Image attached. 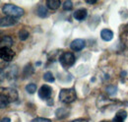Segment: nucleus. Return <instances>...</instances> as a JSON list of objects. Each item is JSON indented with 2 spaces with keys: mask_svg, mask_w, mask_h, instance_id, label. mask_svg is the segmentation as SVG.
Listing matches in <instances>:
<instances>
[{
  "mask_svg": "<svg viewBox=\"0 0 128 122\" xmlns=\"http://www.w3.org/2000/svg\"><path fill=\"white\" fill-rule=\"evenodd\" d=\"M19 98L18 92L13 88H2L1 94H0V100H1V108H4L8 104L16 102Z\"/></svg>",
  "mask_w": 128,
  "mask_h": 122,
  "instance_id": "f257e3e1",
  "label": "nucleus"
},
{
  "mask_svg": "<svg viewBox=\"0 0 128 122\" xmlns=\"http://www.w3.org/2000/svg\"><path fill=\"white\" fill-rule=\"evenodd\" d=\"M2 11L9 17H12V18H19V17H22L24 15L25 11L23 8L16 6L14 4H5L3 5L2 7Z\"/></svg>",
  "mask_w": 128,
  "mask_h": 122,
  "instance_id": "f03ea898",
  "label": "nucleus"
},
{
  "mask_svg": "<svg viewBox=\"0 0 128 122\" xmlns=\"http://www.w3.org/2000/svg\"><path fill=\"white\" fill-rule=\"evenodd\" d=\"M77 98L75 89H62L59 92V100L63 104H71Z\"/></svg>",
  "mask_w": 128,
  "mask_h": 122,
  "instance_id": "7ed1b4c3",
  "label": "nucleus"
},
{
  "mask_svg": "<svg viewBox=\"0 0 128 122\" xmlns=\"http://www.w3.org/2000/svg\"><path fill=\"white\" fill-rule=\"evenodd\" d=\"M75 60H76L75 55L72 52H64L63 54H61V56L59 58V62L64 68L71 67L75 63Z\"/></svg>",
  "mask_w": 128,
  "mask_h": 122,
  "instance_id": "20e7f679",
  "label": "nucleus"
},
{
  "mask_svg": "<svg viewBox=\"0 0 128 122\" xmlns=\"http://www.w3.org/2000/svg\"><path fill=\"white\" fill-rule=\"evenodd\" d=\"M0 56H1L2 60L10 62L15 57V52L9 47H1L0 48Z\"/></svg>",
  "mask_w": 128,
  "mask_h": 122,
  "instance_id": "39448f33",
  "label": "nucleus"
},
{
  "mask_svg": "<svg viewBox=\"0 0 128 122\" xmlns=\"http://www.w3.org/2000/svg\"><path fill=\"white\" fill-rule=\"evenodd\" d=\"M51 94H52V89L48 85L42 86V88L38 90V96L42 100H48L51 96Z\"/></svg>",
  "mask_w": 128,
  "mask_h": 122,
  "instance_id": "423d86ee",
  "label": "nucleus"
},
{
  "mask_svg": "<svg viewBox=\"0 0 128 122\" xmlns=\"http://www.w3.org/2000/svg\"><path fill=\"white\" fill-rule=\"evenodd\" d=\"M86 46V42L82 38H77V40H74L71 44H70V48L74 51H80L82 50Z\"/></svg>",
  "mask_w": 128,
  "mask_h": 122,
  "instance_id": "0eeeda50",
  "label": "nucleus"
},
{
  "mask_svg": "<svg viewBox=\"0 0 128 122\" xmlns=\"http://www.w3.org/2000/svg\"><path fill=\"white\" fill-rule=\"evenodd\" d=\"M16 20L15 18H12V17H9V16H6V17H3L1 18V21H0V25L2 28L4 27H11V26H14L16 24Z\"/></svg>",
  "mask_w": 128,
  "mask_h": 122,
  "instance_id": "6e6552de",
  "label": "nucleus"
},
{
  "mask_svg": "<svg viewBox=\"0 0 128 122\" xmlns=\"http://www.w3.org/2000/svg\"><path fill=\"white\" fill-rule=\"evenodd\" d=\"M126 117H127V112L122 109V110H119L115 114V116L112 119V122H124V120L126 119Z\"/></svg>",
  "mask_w": 128,
  "mask_h": 122,
  "instance_id": "1a4fd4ad",
  "label": "nucleus"
},
{
  "mask_svg": "<svg viewBox=\"0 0 128 122\" xmlns=\"http://www.w3.org/2000/svg\"><path fill=\"white\" fill-rule=\"evenodd\" d=\"M100 38L104 42H110L113 38V32L108 29H104L100 32Z\"/></svg>",
  "mask_w": 128,
  "mask_h": 122,
  "instance_id": "9d476101",
  "label": "nucleus"
},
{
  "mask_svg": "<svg viewBox=\"0 0 128 122\" xmlns=\"http://www.w3.org/2000/svg\"><path fill=\"white\" fill-rule=\"evenodd\" d=\"M88 15V12L86 9H79L77 11L74 12V18L77 20V21H83L87 18Z\"/></svg>",
  "mask_w": 128,
  "mask_h": 122,
  "instance_id": "9b49d317",
  "label": "nucleus"
},
{
  "mask_svg": "<svg viewBox=\"0 0 128 122\" xmlns=\"http://www.w3.org/2000/svg\"><path fill=\"white\" fill-rule=\"evenodd\" d=\"M61 1L60 0H48L46 1V7H48L50 10H56L60 7Z\"/></svg>",
  "mask_w": 128,
  "mask_h": 122,
  "instance_id": "f8f14e48",
  "label": "nucleus"
},
{
  "mask_svg": "<svg viewBox=\"0 0 128 122\" xmlns=\"http://www.w3.org/2000/svg\"><path fill=\"white\" fill-rule=\"evenodd\" d=\"M13 44V40L10 38V36H3L1 38V42H0V46L1 47H11Z\"/></svg>",
  "mask_w": 128,
  "mask_h": 122,
  "instance_id": "ddd939ff",
  "label": "nucleus"
},
{
  "mask_svg": "<svg viewBox=\"0 0 128 122\" xmlns=\"http://www.w3.org/2000/svg\"><path fill=\"white\" fill-rule=\"evenodd\" d=\"M36 14L40 16V18H46L48 16V8L44 6H40L36 10Z\"/></svg>",
  "mask_w": 128,
  "mask_h": 122,
  "instance_id": "4468645a",
  "label": "nucleus"
},
{
  "mask_svg": "<svg viewBox=\"0 0 128 122\" xmlns=\"http://www.w3.org/2000/svg\"><path fill=\"white\" fill-rule=\"evenodd\" d=\"M29 36H30V34H29L28 30H21L19 32V38H20L21 40H26L29 38Z\"/></svg>",
  "mask_w": 128,
  "mask_h": 122,
  "instance_id": "2eb2a0df",
  "label": "nucleus"
},
{
  "mask_svg": "<svg viewBox=\"0 0 128 122\" xmlns=\"http://www.w3.org/2000/svg\"><path fill=\"white\" fill-rule=\"evenodd\" d=\"M121 44L125 46L126 48H128V30L127 32H124L122 34H121Z\"/></svg>",
  "mask_w": 128,
  "mask_h": 122,
  "instance_id": "dca6fc26",
  "label": "nucleus"
},
{
  "mask_svg": "<svg viewBox=\"0 0 128 122\" xmlns=\"http://www.w3.org/2000/svg\"><path fill=\"white\" fill-rule=\"evenodd\" d=\"M26 91L28 92L29 94H34L36 91V85L34 84H29L26 86Z\"/></svg>",
  "mask_w": 128,
  "mask_h": 122,
  "instance_id": "f3484780",
  "label": "nucleus"
},
{
  "mask_svg": "<svg viewBox=\"0 0 128 122\" xmlns=\"http://www.w3.org/2000/svg\"><path fill=\"white\" fill-rule=\"evenodd\" d=\"M44 79L46 81V82H49V83H52V82H54V77L53 75L50 73V72H46V73H44Z\"/></svg>",
  "mask_w": 128,
  "mask_h": 122,
  "instance_id": "a211bd4d",
  "label": "nucleus"
},
{
  "mask_svg": "<svg viewBox=\"0 0 128 122\" xmlns=\"http://www.w3.org/2000/svg\"><path fill=\"white\" fill-rule=\"evenodd\" d=\"M73 8V3H72V1H70V0H67V1H64L63 3V9L64 10H71Z\"/></svg>",
  "mask_w": 128,
  "mask_h": 122,
  "instance_id": "6ab92c4d",
  "label": "nucleus"
},
{
  "mask_svg": "<svg viewBox=\"0 0 128 122\" xmlns=\"http://www.w3.org/2000/svg\"><path fill=\"white\" fill-rule=\"evenodd\" d=\"M32 122H51V120L48 118H44V117H36L32 119Z\"/></svg>",
  "mask_w": 128,
  "mask_h": 122,
  "instance_id": "aec40b11",
  "label": "nucleus"
},
{
  "mask_svg": "<svg viewBox=\"0 0 128 122\" xmlns=\"http://www.w3.org/2000/svg\"><path fill=\"white\" fill-rule=\"evenodd\" d=\"M106 91L108 92H110V94H114V92H116V88H115V87H113V88H112V89H110V88H108V89H106Z\"/></svg>",
  "mask_w": 128,
  "mask_h": 122,
  "instance_id": "412c9836",
  "label": "nucleus"
},
{
  "mask_svg": "<svg viewBox=\"0 0 128 122\" xmlns=\"http://www.w3.org/2000/svg\"><path fill=\"white\" fill-rule=\"evenodd\" d=\"M71 122H89L87 119H84V118H79V119H76V120H73Z\"/></svg>",
  "mask_w": 128,
  "mask_h": 122,
  "instance_id": "4be33fe9",
  "label": "nucleus"
},
{
  "mask_svg": "<svg viewBox=\"0 0 128 122\" xmlns=\"http://www.w3.org/2000/svg\"><path fill=\"white\" fill-rule=\"evenodd\" d=\"M1 122H11V119L9 117H4L1 119Z\"/></svg>",
  "mask_w": 128,
  "mask_h": 122,
  "instance_id": "5701e85b",
  "label": "nucleus"
},
{
  "mask_svg": "<svg viewBox=\"0 0 128 122\" xmlns=\"http://www.w3.org/2000/svg\"><path fill=\"white\" fill-rule=\"evenodd\" d=\"M86 2H87L88 4H95L96 1V0H92V1H90V0H87Z\"/></svg>",
  "mask_w": 128,
  "mask_h": 122,
  "instance_id": "b1692460",
  "label": "nucleus"
},
{
  "mask_svg": "<svg viewBox=\"0 0 128 122\" xmlns=\"http://www.w3.org/2000/svg\"><path fill=\"white\" fill-rule=\"evenodd\" d=\"M100 122H110V121H106V120H102V121H100Z\"/></svg>",
  "mask_w": 128,
  "mask_h": 122,
  "instance_id": "393cba45",
  "label": "nucleus"
}]
</instances>
